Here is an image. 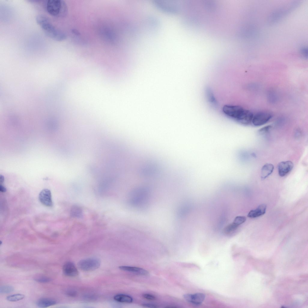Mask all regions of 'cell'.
<instances>
[{
	"label": "cell",
	"mask_w": 308,
	"mask_h": 308,
	"mask_svg": "<svg viewBox=\"0 0 308 308\" xmlns=\"http://www.w3.org/2000/svg\"><path fill=\"white\" fill-rule=\"evenodd\" d=\"M238 226L233 223L227 225L224 228L223 230V232L225 234L227 235H232L237 229Z\"/></svg>",
	"instance_id": "cell-18"
},
{
	"label": "cell",
	"mask_w": 308,
	"mask_h": 308,
	"mask_svg": "<svg viewBox=\"0 0 308 308\" xmlns=\"http://www.w3.org/2000/svg\"><path fill=\"white\" fill-rule=\"evenodd\" d=\"M70 214L72 217L80 218L82 215V209L78 205H74L72 206L71 209Z\"/></svg>",
	"instance_id": "cell-17"
},
{
	"label": "cell",
	"mask_w": 308,
	"mask_h": 308,
	"mask_svg": "<svg viewBox=\"0 0 308 308\" xmlns=\"http://www.w3.org/2000/svg\"><path fill=\"white\" fill-rule=\"evenodd\" d=\"M271 128L272 126L270 125L264 126L259 130V132L260 134H264L265 133H266L269 131Z\"/></svg>",
	"instance_id": "cell-24"
},
{
	"label": "cell",
	"mask_w": 308,
	"mask_h": 308,
	"mask_svg": "<svg viewBox=\"0 0 308 308\" xmlns=\"http://www.w3.org/2000/svg\"><path fill=\"white\" fill-rule=\"evenodd\" d=\"M149 189L145 186L134 188L130 192L128 196V202L131 206L140 208L146 206L150 197Z\"/></svg>",
	"instance_id": "cell-3"
},
{
	"label": "cell",
	"mask_w": 308,
	"mask_h": 308,
	"mask_svg": "<svg viewBox=\"0 0 308 308\" xmlns=\"http://www.w3.org/2000/svg\"><path fill=\"white\" fill-rule=\"evenodd\" d=\"M120 270L133 273L137 275L142 276H147L149 274V272L142 268L136 267L128 266H121L119 267Z\"/></svg>",
	"instance_id": "cell-11"
},
{
	"label": "cell",
	"mask_w": 308,
	"mask_h": 308,
	"mask_svg": "<svg viewBox=\"0 0 308 308\" xmlns=\"http://www.w3.org/2000/svg\"><path fill=\"white\" fill-rule=\"evenodd\" d=\"M266 206L265 204H262L255 209L250 211L248 214V217L251 218L259 217L263 215L266 212Z\"/></svg>",
	"instance_id": "cell-12"
},
{
	"label": "cell",
	"mask_w": 308,
	"mask_h": 308,
	"mask_svg": "<svg viewBox=\"0 0 308 308\" xmlns=\"http://www.w3.org/2000/svg\"><path fill=\"white\" fill-rule=\"evenodd\" d=\"M205 93L207 99L210 104L214 107H217V102L211 89L209 87L207 88Z\"/></svg>",
	"instance_id": "cell-16"
},
{
	"label": "cell",
	"mask_w": 308,
	"mask_h": 308,
	"mask_svg": "<svg viewBox=\"0 0 308 308\" xmlns=\"http://www.w3.org/2000/svg\"><path fill=\"white\" fill-rule=\"evenodd\" d=\"M4 176L1 175H0V182L1 183H3L4 182Z\"/></svg>",
	"instance_id": "cell-28"
},
{
	"label": "cell",
	"mask_w": 308,
	"mask_h": 308,
	"mask_svg": "<svg viewBox=\"0 0 308 308\" xmlns=\"http://www.w3.org/2000/svg\"><path fill=\"white\" fill-rule=\"evenodd\" d=\"M183 297L189 303L195 305H199L203 302L205 296L203 293H197L194 294H186L183 295Z\"/></svg>",
	"instance_id": "cell-7"
},
{
	"label": "cell",
	"mask_w": 308,
	"mask_h": 308,
	"mask_svg": "<svg viewBox=\"0 0 308 308\" xmlns=\"http://www.w3.org/2000/svg\"><path fill=\"white\" fill-rule=\"evenodd\" d=\"M47 12L51 16L56 18L65 17L68 9L66 3L62 0H48L45 3Z\"/></svg>",
	"instance_id": "cell-4"
},
{
	"label": "cell",
	"mask_w": 308,
	"mask_h": 308,
	"mask_svg": "<svg viewBox=\"0 0 308 308\" xmlns=\"http://www.w3.org/2000/svg\"><path fill=\"white\" fill-rule=\"evenodd\" d=\"M39 199L44 205L47 207L53 205L51 194L50 190L48 189L42 190L39 195Z\"/></svg>",
	"instance_id": "cell-9"
},
{
	"label": "cell",
	"mask_w": 308,
	"mask_h": 308,
	"mask_svg": "<svg viewBox=\"0 0 308 308\" xmlns=\"http://www.w3.org/2000/svg\"><path fill=\"white\" fill-rule=\"evenodd\" d=\"M246 220V218L244 216H238L235 218L233 223L239 226L244 223Z\"/></svg>",
	"instance_id": "cell-22"
},
{
	"label": "cell",
	"mask_w": 308,
	"mask_h": 308,
	"mask_svg": "<svg viewBox=\"0 0 308 308\" xmlns=\"http://www.w3.org/2000/svg\"><path fill=\"white\" fill-rule=\"evenodd\" d=\"M57 301L55 299L47 298H41L36 302L37 305L40 308H46L54 305L57 303Z\"/></svg>",
	"instance_id": "cell-13"
},
{
	"label": "cell",
	"mask_w": 308,
	"mask_h": 308,
	"mask_svg": "<svg viewBox=\"0 0 308 308\" xmlns=\"http://www.w3.org/2000/svg\"><path fill=\"white\" fill-rule=\"evenodd\" d=\"M63 271L65 276L69 277H75L78 275L77 269L73 263L71 262H67L64 264Z\"/></svg>",
	"instance_id": "cell-10"
},
{
	"label": "cell",
	"mask_w": 308,
	"mask_h": 308,
	"mask_svg": "<svg viewBox=\"0 0 308 308\" xmlns=\"http://www.w3.org/2000/svg\"><path fill=\"white\" fill-rule=\"evenodd\" d=\"M274 166L270 163L264 164L261 169V178L264 180L270 176L273 172L274 170Z\"/></svg>",
	"instance_id": "cell-14"
},
{
	"label": "cell",
	"mask_w": 308,
	"mask_h": 308,
	"mask_svg": "<svg viewBox=\"0 0 308 308\" xmlns=\"http://www.w3.org/2000/svg\"><path fill=\"white\" fill-rule=\"evenodd\" d=\"M0 191L2 192H5L6 191V188L2 184L0 185Z\"/></svg>",
	"instance_id": "cell-27"
},
{
	"label": "cell",
	"mask_w": 308,
	"mask_h": 308,
	"mask_svg": "<svg viewBox=\"0 0 308 308\" xmlns=\"http://www.w3.org/2000/svg\"><path fill=\"white\" fill-rule=\"evenodd\" d=\"M114 300L118 302L131 303L133 302V298L130 296L125 294H120L116 295L114 297Z\"/></svg>",
	"instance_id": "cell-15"
},
{
	"label": "cell",
	"mask_w": 308,
	"mask_h": 308,
	"mask_svg": "<svg viewBox=\"0 0 308 308\" xmlns=\"http://www.w3.org/2000/svg\"><path fill=\"white\" fill-rule=\"evenodd\" d=\"M66 294L70 297H75L77 295V292L74 289L72 288H68L65 291Z\"/></svg>",
	"instance_id": "cell-23"
},
{
	"label": "cell",
	"mask_w": 308,
	"mask_h": 308,
	"mask_svg": "<svg viewBox=\"0 0 308 308\" xmlns=\"http://www.w3.org/2000/svg\"><path fill=\"white\" fill-rule=\"evenodd\" d=\"M294 167L293 163L290 161L280 162L278 165V173L279 176L283 177L288 174Z\"/></svg>",
	"instance_id": "cell-8"
},
{
	"label": "cell",
	"mask_w": 308,
	"mask_h": 308,
	"mask_svg": "<svg viewBox=\"0 0 308 308\" xmlns=\"http://www.w3.org/2000/svg\"><path fill=\"white\" fill-rule=\"evenodd\" d=\"M142 306L145 307L150 308H158L159 307L156 305L150 303H144L142 304Z\"/></svg>",
	"instance_id": "cell-26"
},
{
	"label": "cell",
	"mask_w": 308,
	"mask_h": 308,
	"mask_svg": "<svg viewBox=\"0 0 308 308\" xmlns=\"http://www.w3.org/2000/svg\"><path fill=\"white\" fill-rule=\"evenodd\" d=\"M36 282L40 283H46L51 282L52 279L42 274H37L33 278Z\"/></svg>",
	"instance_id": "cell-19"
},
{
	"label": "cell",
	"mask_w": 308,
	"mask_h": 308,
	"mask_svg": "<svg viewBox=\"0 0 308 308\" xmlns=\"http://www.w3.org/2000/svg\"><path fill=\"white\" fill-rule=\"evenodd\" d=\"M272 117V114L268 112H258L253 115L252 123L255 126H261L267 123Z\"/></svg>",
	"instance_id": "cell-6"
},
{
	"label": "cell",
	"mask_w": 308,
	"mask_h": 308,
	"mask_svg": "<svg viewBox=\"0 0 308 308\" xmlns=\"http://www.w3.org/2000/svg\"><path fill=\"white\" fill-rule=\"evenodd\" d=\"M14 290L13 287L9 285H4L0 287L1 294H8L12 292Z\"/></svg>",
	"instance_id": "cell-21"
},
{
	"label": "cell",
	"mask_w": 308,
	"mask_h": 308,
	"mask_svg": "<svg viewBox=\"0 0 308 308\" xmlns=\"http://www.w3.org/2000/svg\"><path fill=\"white\" fill-rule=\"evenodd\" d=\"M100 265V261L97 259L91 258L80 261L78 263L79 268L85 271H91L98 269Z\"/></svg>",
	"instance_id": "cell-5"
},
{
	"label": "cell",
	"mask_w": 308,
	"mask_h": 308,
	"mask_svg": "<svg viewBox=\"0 0 308 308\" xmlns=\"http://www.w3.org/2000/svg\"><path fill=\"white\" fill-rule=\"evenodd\" d=\"M36 21L45 34L52 39L60 42L66 39L65 33L54 26L45 16L38 15L36 17Z\"/></svg>",
	"instance_id": "cell-2"
},
{
	"label": "cell",
	"mask_w": 308,
	"mask_h": 308,
	"mask_svg": "<svg viewBox=\"0 0 308 308\" xmlns=\"http://www.w3.org/2000/svg\"><path fill=\"white\" fill-rule=\"evenodd\" d=\"M24 295L21 294H16L9 295L7 297L6 299L11 302H15L21 300L24 297Z\"/></svg>",
	"instance_id": "cell-20"
},
{
	"label": "cell",
	"mask_w": 308,
	"mask_h": 308,
	"mask_svg": "<svg viewBox=\"0 0 308 308\" xmlns=\"http://www.w3.org/2000/svg\"><path fill=\"white\" fill-rule=\"evenodd\" d=\"M222 110L227 116L241 124L247 125L252 122L253 113L241 106L225 105L223 106Z\"/></svg>",
	"instance_id": "cell-1"
},
{
	"label": "cell",
	"mask_w": 308,
	"mask_h": 308,
	"mask_svg": "<svg viewBox=\"0 0 308 308\" xmlns=\"http://www.w3.org/2000/svg\"><path fill=\"white\" fill-rule=\"evenodd\" d=\"M143 296L144 298L148 300H155L156 299V297L154 296L149 294H144Z\"/></svg>",
	"instance_id": "cell-25"
}]
</instances>
